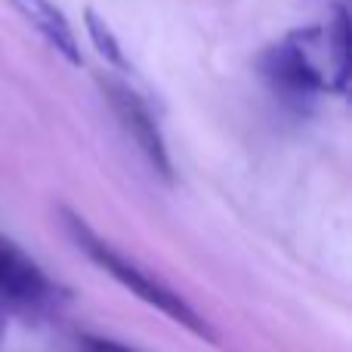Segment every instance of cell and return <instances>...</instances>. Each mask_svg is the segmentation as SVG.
Wrapping results in <instances>:
<instances>
[{"label":"cell","mask_w":352,"mask_h":352,"mask_svg":"<svg viewBox=\"0 0 352 352\" xmlns=\"http://www.w3.org/2000/svg\"><path fill=\"white\" fill-rule=\"evenodd\" d=\"M6 312L10 309H6V303L0 300V343H3V334H6Z\"/></svg>","instance_id":"obj_8"},{"label":"cell","mask_w":352,"mask_h":352,"mask_svg":"<svg viewBox=\"0 0 352 352\" xmlns=\"http://www.w3.org/2000/svg\"><path fill=\"white\" fill-rule=\"evenodd\" d=\"M65 226H68V232H72L74 244H78V248L84 250L99 269H105L121 287H127L130 294H136V297H140L142 303H148L152 309L164 312L167 318L179 322L182 328H188L195 337H207V340H213L210 322H207V318L201 316L182 294H176L167 281H161L158 275H152L148 269L136 266L130 256H124L121 250H115L102 235H96V232H93L80 217H74V213H65Z\"/></svg>","instance_id":"obj_1"},{"label":"cell","mask_w":352,"mask_h":352,"mask_svg":"<svg viewBox=\"0 0 352 352\" xmlns=\"http://www.w3.org/2000/svg\"><path fill=\"white\" fill-rule=\"evenodd\" d=\"M322 43V25L300 28L281 37L260 56V72L287 102L309 105L318 93L334 90L331 74L316 62V47Z\"/></svg>","instance_id":"obj_2"},{"label":"cell","mask_w":352,"mask_h":352,"mask_svg":"<svg viewBox=\"0 0 352 352\" xmlns=\"http://www.w3.org/2000/svg\"><path fill=\"white\" fill-rule=\"evenodd\" d=\"M10 3L16 6L19 16L43 37V43H47L50 50H56L68 65H80V62H84L72 22H68L65 12H62L53 0H10Z\"/></svg>","instance_id":"obj_5"},{"label":"cell","mask_w":352,"mask_h":352,"mask_svg":"<svg viewBox=\"0 0 352 352\" xmlns=\"http://www.w3.org/2000/svg\"><path fill=\"white\" fill-rule=\"evenodd\" d=\"M84 352H140L133 346H124V343L118 340H109V337H84Z\"/></svg>","instance_id":"obj_7"},{"label":"cell","mask_w":352,"mask_h":352,"mask_svg":"<svg viewBox=\"0 0 352 352\" xmlns=\"http://www.w3.org/2000/svg\"><path fill=\"white\" fill-rule=\"evenodd\" d=\"M87 31H90L96 50L105 56V62H111L115 68H127V59H124V50H121V43H118V37L111 34V28L93 10H87Z\"/></svg>","instance_id":"obj_6"},{"label":"cell","mask_w":352,"mask_h":352,"mask_svg":"<svg viewBox=\"0 0 352 352\" xmlns=\"http://www.w3.org/2000/svg\"><path fill=\"white\" fill-rule=\"evenodd\" d=\"M0 300L6 309H59L65 291L37 266L34 256L0 235Z\"/></svg>","instance_id":"obj_3"},{"label":"cell","mask_w":352,"mask_h":352,"mask_svg":"<svg viewBox=\"0 0 352 352\" xmlns=\"http://www.w3.org/2000/svg\"><path fill=\"white\" fill-rule=\"evenodd\" d=\"M105 93H109L111 109L118 111V118H121V124L127 127V133L133 136L136 146H140L142 155L148 158V164H152L161 176H167V179H170V176H173L170 155H167L164 136H161L158 121H155L152 109L146 105V99H142L140 93H133L130 87L115 84V80H109V84H105Z\"/></svg>","instance_id":"obj_4"}]
</instances>
